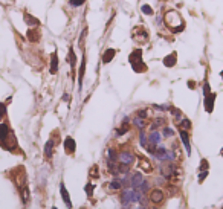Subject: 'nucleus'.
<instances>
[{
	"instance_id": "1",
	"label": "nucleus",
	"mask_w": 223,
	"mask_h": 209,
	"mask_svg": "<svg viewBox=\"0 0 223 209\" xmlns=\"http://www.w3.org/2000/svg\"><path fill=\"white\" fill-rule=\"evenodd\" d=\"M141 55H142V50H141V49L134 50L133 53L130 55V61H134V60H136V63H132V64H133V69L136 72H144V70H145V64L142 63Z\"/></svg>"
},
{
	"instance_id": "2",
	"label": "nucleus",
	"mask_w": 223,
	"mask_h": 209,
	"mask_svg": "<svg viewBox=\"0 0 223 209\" xmlns=\"http://www.w3.org/2000/svg\"><path fill=\"white\" fill-rule=\"evenodd\" d=\"M11 137V130L6 124H0V145L3 148H6V142H9L8 139Z\"/></svg>"
},
{
	"instance_id": "3",
	"label": "nucleus",
	"mask_w": 223,
	"mask_h": 209,
	"mask_svg": "<svg viewBox=\"0 0 223 209\" xmlns=\"http://www.w3.org/2000/svg\"><path fill=\"white\" fill-rule=\"evenodd\" d=\"M150 202L153 205H161L164 202V192L161 188H154L151 192H150Z\"/></svg>"
},
{
	"instance_id": "4",
	"label": "nucleus",
	"mask_w": 223,
	"mask_h": 209,
	"mask_svg": "<svg viewBox=\"0 0 223 209\" xmlns=\"http://www.w3.org/2000/svg\"><path fill=\"white\" fill-rule=\"evenodd\" d=\"M118 160H119L121 164L130 167V165L134 162V154L132 153V151H122V153L118 154Z\"/></svg>"
},
{
	"instance_id": "5",
	"label": "nucleus",
	"mask_w": 223,
	"mask_h": 209,
	"mask_svg": "<svg viewBox=\"0 0 223 209\" xmlns=\"http://www.w3.org/2000/svg\"><path fill=\"white\" fill-rule=\"evenodd\" d=\"M144 180H145V179H144L142 172H134V174H132V177H130V186L134 188V189H137V188L142 185Z\"/></svg>"
},
{
	"instance_id": "6",
	"label": "nucleus",
	"mask_w": 223,
	"mask_h": 209,
	"mask_svg": "<svg viewBox=\"0 0 223 209\" xmlns=\"http://www.w3.org/2000/svg\"><path fill=\"white\" fill-rule=\"evenodd\" d=\"M60 194H61L63 202L66 203V206L70 209V208H72V202H70V195H69V192H67V189H66L64 183H61V185H60Z\"/></svg>"
},
{
	"instance_id": "7",
	"label": "nucleus",
	"mask_w": 223,
	"mask_h": 209,
	"mask_svg": "<svg viewBox=\"0 0 223 209\" xmlns=\"http://www.w3.org/2000/svg\"><path fill=\"white\" fill-rule=\"evenodd\" d=\"M214 99H216V95L214 93H209L205 96V110L208 113H211L214 110Z\"/></svg>"
},
{
	"instance_id": "8",
	"label": "nucleus",
	"mask_w": 223,
	"mask_h": 209,
	"mask_svg": "<svg viewBox=\"0 0 223 209\" xmlns=\"http://www.w3.org/2000/svg\"><path fill=\"white\" fill-rule=\"evenodd\" d=\"M179 134H180V139H182V144L185 145V150H186V154L189 156L191 154V147H189V137H188V133L182 128L180 131H179Z\"/></svg>"
},
{
	"instance_id": "9",
	"label": "nucleus",
	"mask_w": 223,
	"mask_h": 209,
	"mask_svg": "<svg viewBox=\"0 0 223 209\" xmlns=\"http://www.w3.org/2000/svg\"><path fill=\"white\" fill-rule=\"evenodd\" d=\"M75 148H77L75 140L72 137H66V140H64V150H66V153L72 154V153H75Z\"/></svg>"
},
{
	"instance_id": "10",
	"label": "nucleus",
	"mask_w": 223,
	"mask_h": 209,
	"mask_svg": "<svg viewBox=\"0 0 223 209\" xmlns=\"http://www.w3.org/2000/svg\"><path fill=\"white\" fill-rule=\"evenodd\" d=\"M132 191L133 189H124V192H122V195H121V202H122V205H130L132 203Z\"/></svg>"
},
{
	"instance_id": "11",
	"label": "nucleus",
	"mask_w": 223,
	"mask_h": 209,
	"mask_svg": "<svg viewBox=\"0 0 223 209\" xmlns=\"http://www.w3.org/2000/svg\"><path fill=\"white\" fill-rule=\"evenodd\" d=\"M154 156L159 159V160H167V148L165 147H157L156 151H154Z\"/></svg>"
},
{
	"instance_id": "12",
	"label": "nucleus",
	"mask_w": 223,
	"mask_h": 209,
	"mask_svg": "<svg viewBox=\"0 0 223 209\" xmlns=\"http://www.w3.org/2000/svg\"><path fill=\"white\" fill-rule=\"evenodd\" d=\"M161 137H162V136H161V133H159V131H156V130H153V131L148 134V140H150V142H153V144H156V145H159V144H161Z\"/></svg>"
},
{
	"instance_id": "13",
	"label": "nucleus",
	"mask_w": 223,
	"mask_h": 209,
	"mask_svg": "<svg viewBox=\"0 0 223 209\" xmlns=\"http://www.w3.org/2000/svg\"><path fill=\"white\" fill-rule=\"evenodd\" d=\"M164 64H165L167 67H173V66L176 64V53H171V55H168V57L164 60Z\"/></svg>"
},
{
	"instance_id": "14",
	"label": "nucleus",
	"mask_w": 223,
	"mask_h": 209,
	"mask_svg": "<svg viewBox=\"0 0 223 209\" xmlns=\"http://www.w3.org/2000/svg\"><path fill=\"white\" fill-rule=\"evenodd\" d=\"M133 124L137 127L139 130H144V128H145V125H147V121H145L144 118H139V116H136V118L133 119Z\"/></svg>"
},
{
	"instance_id": "15",
	"label": "nucleus",
	"mask_w": 223,
	"mask_h": 209,
	"mask_svg": "<svg viewBox=\"0 0 223 209\" xmlns=\"http://www.w3.org/2000/svg\"><path fill=\"white\" fill-rule=\"evenodd\" d=\"M109 189H110V191H119V189H122V185H121V182L116 179V180H112V182L109 183Z\"/></svg>"
},
{
	"instance_id": "16",
	"label": "nucleus",
	"mask_w": 223,
	"mask_h": 209,
	"mask_svg": "<svg viewBox=\"0 0 223 209\" xmlns=\"http://www.w3.org/2000/svg\"><path fill=\"white\" fill-rule=\"evenodd\" d=\"M52 150H54V140H47L46 142V147H45V156L46 157H50L52 156Z\"/></svg>"
},
{
	"instance_id": "17",
	"label": "nucleus",
	"mask_w": 223,
	"mask_h": 209,
	"mask_svg": "<svg viewBox=\"0 0 223 209\" xmlns=\"http://www.w3.org/2000/svg\"><path fill=\"white\" fill-rule=\"evenodd\" d=\"M113 57H115V50L113 49H107L106 53H104V57H102V61L104 63H109V61L113 60Z\"/></svg>"
},
{
	"instance_id": "18",
	"label": "nucleus",
	"mask_w": 223,
	"mask_h": 209,
	"mask_svg": "<svg viewBox=\"0 0 223 209\" xmlns=\"http://www.w3.org/2000/svg\"><path fill=\"white\" fill-rule=\"evenodd\" d=\"M57 70H58V58H57V55L54 53L52 63H50V73L54 75V73H57Z\"/></svg>"
},
{
	"instance_id": "19",
	"label": "nucleus",
	"mask_w": 223,
	"mask_h": 209,
	"mask_svg": "<svg viewBox=\"0 0 223 209\" xmlns=\"http://www.w3.org/2000/svg\"><path fill=\"white\" fill-rule=\"evenodd\" d=\"M20 192H22V202L26 205V203H28V200H29V191H28V188H26V186H23V188L20 189Z\"/></svg>"
},
{
	"instance_id": "20",
	"label": "nucleus",
	"mask_w": 223,
	"mask_h": 209,
	"mask_svg": "<svg viewBox=\"0 0 223 209\" xmlns=\"http://www.w3.org/2000/svg\"><path fill=\"white\" fill-rule=\"evenodd\" d=\"M137 189H139V192H141V194L148 192V189H150V182H148V180H144V182H142V185H141Z\"/></svg>"
},
{
	"instance_id": "21",
	"label": "nucleus",
	"mask_w": 223,
	"mask_h": 209,
	"mask_svg": "<svg viewBox=\"0 0 223 209\" xmlns=\"http://www.w3.org/2000/svg\"><path fill=\"white\" fill-rule=\"evenodd\" d=\"M171 115H173V118L176 119V122H180L182 119H183V116H182V113H180V110H177V108H171Z\"/></svg>"
},
{
	"instance_id": "22",
	"label": "nucleus",
	"mask_w": 223,
	"mask_h": 209,
	"mask_svg": "<svg viewBox=\"0 0 223 209\" xmlns=\"http://www.w3.org/2000/svg\"><path fill=\"white\" fill-rule=\"evenodd\" d=\"M25 20H26V23L28 25H38V20L35 18V17H32V15H29V14H25Z\"/></svg>"
},
{
	"instance_id": "23",
	"label": "nucleus",
	"mask_w": 223,
	"mask_h": 209,
	"mask_svg": "<svg viewBox=\"0 0 223 209\" xmlns=\"http://www.w3.org/2000/svg\"><path fill=\"white\" fill-rule=\"evenodd\" d=\"M84 67H86V60H83V63H81V69H80V78H78V81H80V87H81V84H83V77H84Z\"/></svg>"
},
{
	"instance_id": "24",
	"label": "nucleus",
	"mask_w": 223,
	"mask_h": 209,
	"mask_svg": "<svg viewBox=\"0 0 223 209\" xmlns=\"http://www.w3.org/2000/svg\"><path fill=\"white\" fill-rule=\"evenodd\" d=\"M28 38H29L31 41H38V38H40V35H37V32L31 29V31L28 32Z\"/></svg>"
},
{
	"instance_id": "25",
	"label": "nucleus",
	"mask_w": 223,
	"mask_h": 209,
	"mask_svg": "<svg viewBox=\"0 0 223 209\" xmlns=\"http://www.w3.org/2000/svg\"><path fill=\"white\" fill-rule=\"evenodd\" d=\"M107 156H109V160H112V162H116L118 160V154H116L115 150H109L107 151Z\"/></svg>"
},
{
	"instance_id": "26",
	"label": "nucleus",
	"mask_w": 223,
	"mask_h": 209,
	"mask_svg": "<svg viewBox=\"0 0 223 209\" xmlns=\"http://www.w3.org/2000/svg\"><path fill=\"white\" fill-rule=\"evenodd\" d=\"M141 168H142L144 171H151V164L147 162L145 159H141Z\"/></svg>"
},
{
	"instance_id": "27",
	"label": "nucleus",
	"mask_w": 223,
	"mask_h": 209,
	"mask_svg": "<svg viewBox=\"0 0 223 209\" xmlns=\"http://www.w3.org/2000/svg\"><path fill=\"white\" fill-rule=\"evenodd\" d=\"M179 124H180V127H182V128H185V130H188V128L191 127V122H189V121H188L186 118H183V119H182V121H180Z\"/></svg>"
},
{
	"instance_id": "28",
	"label": "nucleus",
	"mask_w": 223,
	"mask_h": 209,
	"mask_svg": "<svg viewBox=\"0 0 223 209\" xmlns=\"http://www.w3.org/2000/svg\"><path fill=\"white\" fill-rule=\"evenodd\" d=\"M173 134H174L173 128H170V127H165V128H164V136H165V137H171Z\"/></svg>"
},
{
	"instance_id": "29",
	"label": "nucleus",
	"mask_w": 223,
	"mask_h": 209,
	"mask_svg": "<svg viewBox=\"0 0 223 209\" xmlns=\"http://www.w3.org/2000/svg\"><path fill=\"white\" fill-rule=\"evenodd\" d=\"M139 139H141V145L145 147V145H147V134H145V131L141 130V136H139Z\"/></svg>"
},
{
	"instance_id": "30",
	"label": "nucleus",
	"mask_w": 223,
	"mask_h": 209,
	"mask_svg": "<svg viewBox=\"0 0 223 209\" xmlns=\"http://www.w3.org/2000/svg\"><path fill=\"white\" fill-rule=\"evenodd\" d=\"M84 189H86V194H87L89 197H92V195H93V185H92V183H87Z\"/></svg>"
},
{
	"instance_id": "31",
	"label": "nucleus",
	"mask_w": 223,
	"mask_h": 209,
	"mask_svg": "<svg viewBox=\"0 0 223 209\" xmlns=\"http://www.w3.org/2000/svg\"><path fill=\"white\" fill-rule=\"evenodd\" d=\"M90 177H93V179L99 177V172H98V167H92V169H90Z\"/></svg>"
},
{
	"instance_id": "32",
	"label": "nucleus",
	"mask_w": 223,
	"mask_h": 209,
	"mask_svg": "<svg viewBox=\"0 0 223 209\" xmlns=\"http://www.w3.org/2000/svg\"><path fill=\"white\" fill-rule=\"evenodd\" d=\"M142 12H144V14H148V15H151V14H153V9H151V6H148V5H144V6H142Z\"/></svg>"
},
{
	"instance_id": "33",
	"label": "nucleus",
	"mask_w": 223,
	"mask_h": 209,
	"mask_svg": "<svg viewBox=\"0 0 223 209\" xmlns=\"http://www.w3.org/2000/svg\"><path fill=\"white\" fill-rule=\"evenodd\" d=\"M208 168H209L208 160H206V159H202V162H200V169H202V171H208Z\"/></svg>"
},
{
	"instance_id": "34",
	"label": "nucleus",
	"mask_w": 223,
	"mask_h": 209,
	"mask_svg": "<svg viewBox=\"0 0 223 209\" xmlns=\"http://www.w3.org/2000/svg\"><path fill=\"white\" fill-rule=\"evenodd\" d=\"M84 2H86V0H70V5H72V6H81Z\"/></svg>"
},
{
	"instance_id": "35",
	"label": "nucleus",
	"mask_w": 223,
	"mask_h": 209,
	"mask_svg": "<svg viewBox=\"0 0 223 209\" xmlns=\"http://www.w3.org/2000/svg\"><path fill=\"white\" fill-rule=\"evenodd\" d=\"M5 113H6V107H5L3 102H0V119L5 116Z\"/></svg>"
},
{
	"instance_id": "36",
	"label": "nucleus",
	"mask_w": 223,
	"mask_h": 209,
	"mask_svg": "<svg viewBox=\"0 0 223 209\" xmlns=\"http://www.w3.org/2000/svg\"><path fill=\"white\" fill-rule=\"evenodd\" d=\"M211 93V89H209V84L205 83V85H203V95L206 96V95H209Z\"/></svg>"
},
{
	"instance_id": "37",
	"label": "nucleus",
	"mask_w": 223,
	"mask_h": 209,
	"mask_svg": "<svg viewBox=\"0 0 223 209\" xmlns=\"http://www.w3.org/2000/svg\"><path fill=\"white\" fill-rule=\"evenodd\" d=\"M147 115H148V113H147V110H139V112H137V116H139V118L147 119Z\"/></svg>"
},
{
	"instance_id": "38",
	"label": "nucleus",
	"mask_w": 223,
	"mask_h": 209,
	"mask_svg": "<svg viewBox=\"0 0 223 209\" xmlns=\"http://www.w3.org/2000/svg\"><path fill=\"white\" fill-rule=\"evenodd\" d=\"M206 175H208V171H202V172L199 174V182H203Z\"/></svg>"
},
{
	"instance_id": "39",
	"label": "nucleus",
	"mask_w": 223,
	"mask_h": 209,
	"mask_svg": "<svg viewBox=\"0 0 223 209\" xmlns=\"http://www.w3.org/2000/svg\"><path fill=\"white\" fill-rule=\"evenodd\" d=\"M156 183H157V185H164V183H165V177H164V175L157 177V179H156Z\"/></svg>"
},
{
	"instance_id": "40",
	"label": "nucleus",
	"mask_w": 223,
	"mask_h": 209,
	"mask_svg": "<svg viewBox=\"0 0 223 209\" xmlns=\"http://www.w3.org/2000/svg\"><path fill=\"white\" fill-rule=\"evenodd\" d=\"M133 209H145L144 206H136V208H133Z\"/></svg>"
},
{
	"instance_id": "41",
	"label": "nucleus",
	"mask_w": 223,
	"mask_h": 209,
	"mask_svg": "<svg viewBox=\"0 0 223 209\" xmlns=\"http://www.w3.org/2000/svg\"><path fill=\"white\" fill-rule=\"evenodd\" d=\"M52 209H57V208H55V206H54V208H52Z\"/></svg>"
},
{
	"instance_id": "42",
	"label": "nucleus",
	"mask_w": 223,
	"mask_h": 209,
	"mask_svg": "<svg viewBox=\"0 0 223 209\" xmlns=\"http://www.w3.org/2000/svg\"><path fill=\"white\" fill-rule=\"evenodd\" d=\"M222 154H223V148H222Z\"/></svg>"
},
{
	"instance_id": "43",
	"label": "nucleus",
	"mask_w": 223,
	"mask_h": 209,
	"mask_svg": "<svg viewBox=\"0 0 223 209\" xmlns=\"http://www.w3.org/2000/svg\"><path fill=\"white\" fill-rule=\"evenodd\" d=\"M151 209H157V208H151Z\"/></svg>"
},
{
	"instance_id": "44",
	"label": "nucleus",
	"mask_w": 223,
	"mask_h": 209,
	"mask_svg": "<svg viewBox=\"0 0 223 209\" xmlns=\"http://www.w3.org/2000/svg\"><path fill=\"white\" fill-rule=\"evenodd\" d=\"M81 209H86V208H81Z\"/></svg>"
}]
</instances>
